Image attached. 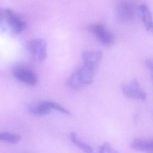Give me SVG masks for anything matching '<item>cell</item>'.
I'll return each mask as SVG.
<instances>
[{
  "instance_id": "obj_1",
  "label": "cell",
  "mask_w": 153,
  "mask_h": 153,
  "mask_svg": "<svg viewBox=\"0 0 153 153\" xmlns=\"http://www.w3.org/2000/svg\"><path fill=\"white\" fill-rule=\"evenodd\" d=\"M0 27L4 32L18 34L26 27V23L9 9L0 8Z\"/></svg>"
},
{
  "instance_id": "obj_2",
  "label": "cell",
  "mask_w": 153,
  "mask_h": 153,
  "mask_svg": "<svg viewBox=\"0 0 153 153\" xmlns=\"http://www.w3.org/2000/svg\"><path fill=\"white\" fill-rule=\"evenodd\" d=\"M135 6L131 0H119L115 7L117 19L124 23L132 21L135 16Z\"/></svg>"
},
{
  "instance_id": "obj_3",
  "label": "cell",
  "mask_w": 153,
  "mask_h": 153,
  "mask_svg": "<svg viewBox=\"0 0 153 153\" xmlns=\"http://www.w3.org/2000/svg\"><path fill=\"white\" fill-rule=\"evenodd\" d=\"M27 49L34 60L41 62L47 56V44L41 39H33L27 43Z\"/></svg>"
},
{
  "instance_id": "obj_4",
  "label": "cell",
  "mask_w": 153,
  "mask_h": 153,
  "mask_svg": "<svg viewBox=\"0 0 153 153\" xmlns=\"http://www.w3.org/2000/svg\"><path fill=\"white\" fill-rule=\"evenodd\" d=\"M90 30L103 44L108 46L114 44L115 41L114 36L104 25L99 23L91 25L90 26Z\"/></svg>"
},
{
  "instance_id": "obj_5",
  "label": "cell",
  "mask_w": 153,
  "mask_h": 153,
  "mask_svg": "<svg viewBox=\"0 0 153 153\" xmlns=\"http://www.w3.org/2000/svg\"><path fill=\"white\" fill-rule=\"evenodd\" d=\"M121 91L123 94L128 98L140 100L146 99V93L136 79H133L128 84H123L121 86Z\"/></svg>"
},
{
  "instance_id": "obj_6",
  "label": "cell",
  "mask_w": 153,
  "mask_h": 153,
  "mask_svg": "<svg viewBox=\"0 0 153 153\" xmlns=\"http://www.w3.org/2000/svg\"><path fill=\"white\" fill-rule=\"evenodd\" d=\"M83 64L96 71L98 69L103 54L100 51H85L82 53Z\"/></svg>"
},
{
  "instance_id": "obj_7",
  "label": "cell",
  "mask_w": 153,
  "mask_h": 153,
  "mask_svg": "<svg viewBox=\"0 0 153 153\" xmlns=\"http://www.w3.org/2000/svg\"><path fill=\"white\" fill-rule=\"evenodd\" d=\"M13 75L18 80L30 85H35L37 82V77L32 71L23 68H17L13 71Z\"/></svg>"
},
{
  "instance_id": "obj_8",
  "label": "cell",
  "mask_w": 153,
  "mask_h": 153,
  "mask_svg": "<svg viewBox=\"0 0 153 153\" xmlns=\"http://www.w3.org/2000/svg\"><path fill=\"white\" fill-rule=\"evenodd\" d=\"M139 13L146 30L153 35V17L148 7L142 4L138 8Z\"/></svg>"
},
{
  "instance_id": "obj_9",
  "label": "cell",
  "mask_w": 153,
  "mask_h": 153,
  "mask_svg": "<svg viewBox=\"0 0 153 153\" xmlns=\"http://www.w3.org/2000/svg\"><path fill=\"white\" fill-rule=\"evenodd\" d=\"M131 147L137 151L145 153H153V139H135L131 143Z\"/></svg>"
},
{
  "instance_id": "obj_10",
  "label": "cell",
  "mask_w": 153,
  "mask_h": 153,
  "mask_svg": "<svg viewBox=\"0 0 153 153\" xmlns=\"http://www.w3.org/2000/svg\"><path fill=\"white\" fill-rule=\"evenodd\" d=\"M76 69L80 80L84 86L90 84L93 82V76L96 72L94 70L84 64Z\"/></svg>"
},
{
  "instance_id": "obj_11",
  "label": "cell",
  "mask_w": 153,
  "mask_h": 153,
  "mask_svg": "<svg viewBox=\"0 0 153 153\" xmlns=\"http://www.w3.org/2000/svg\"><path fill=\"white\" fill-rule=\"evenodd\" d=\"M29 112L36 116H42L48 114L51 109L48 105V101H42L30 106Z\"/></svg>"
},
{
  "instance_id": "obj_12",
  "label": "cell",
  "mask_w": 153,
  "mask_h": 153,
  "mask_svg": "<svg viewBox=\"0 0 153 153\" xmlns=\"http://www.w3.org/2000/svg\"><path fill=\"white\" fill-rule=\"evenodd\" d=\"M70 139L75 145H76L85 153H93V150L92 147L88 144L80 140L77 134L74 131L70 133Z\"/></svg>"
},
{
  "instance_id": "obj_13",
  "label": "cell",
  "mask_w": 153,
  "mask_h": 153,
  "mask_svg": "<svg viewBox=\"0 0 153 153\" xmlns=\"http://www.w3.org/2000/svg\"><path fill=\"white\" fill-rule=\"evenodd\" d=\"M20 140L21 136L17 133L12 131L0 132V141L10 143H16Z\"/></svg>"
},
{
  "instance_id": "obj_14",
  "label": "cell",
  "mask_w": 153,
  "mask_h": 153,
  "mask_svg": "<svg viewBox=\"0 0 153 153\" xmlns=\"http://www.w3.org/2000/svg\"><path fill=\"white\" fill-rule=\"evenodd\" d=\"M67 84L70 88L74 90H79L84 87L79 77L77 69L74 71L71 75L69 76V79H68Z\"/></svg>"
},
{
  "instance_id": "obj_15",
  "label": "cell",
  "mask_w": 153,
  "mask_h": 153,
  "mask_svg": "<svg viewBox=\"0 0 153 153\" xmlns=\"http://www.w3.org/2000/svg\"><path fill=\"white\" fill-rule=\"evenodd\" d=\"M48 103L51 109H54V110H56L59 112H61L63 114H65V115H69L71 114L70 112L67 109L63 107L60 104H59L56 102H54L52 101H48Z\"/></svg>"
},
{
  "instance_id": "obj_16",
  "label": "cell",
  "mask_w": 153,
  "mask_h": 153,
  "mask_svg": "<svg viewBox=\"0 0 153 153\" xmlns=\"http://www.w3.org/2000/svg\"><path fill=\"white\" fill-rule=\"evenodd\" d=\"M99 153H118L109 143H102L99 148Z\"/></svg>"
},
{
  "instance_id": "obj_17",
  "label": "cell",
  "mask_w": 153,
  "mask_h": 153,
  "mask_svg": "<svg viewBox=\"0 0 153 153\" xmlns=\"http://www.w3.org/2000/svg\"><path fill=\"white\" fill-rule=\"evenodd\" d=\"M146 65L147 68L150 70L152 75V79H153V59H148L146 60Z\"/></svg>"
}]
</instances>
